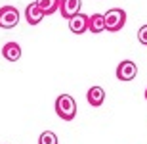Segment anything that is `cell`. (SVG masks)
<instances>
[{"label": "cell", "instance_id": "6da1fadb", "mask_svg": "<svg viewBox=\"0 0 147 144\" xmlns=\"http://www.w3.org/2000/svg\"><path fill=\"white\" fill-rule=\"evenodd\" d=\"M55 113L63 121H73L76 115V102L71 94H59L55 98Z\"/></svg>", "mask_w": 147, "mask_h": 144}, {"label": "cell", "instance_id": "7a4b0ae2", "mask_svg": "<svg viewBox=\"0 0 147 144\" xmlns=\"http://www.w3.org/2000/svg\"><path fill=\"white\" fill-rule=\"evenodd\" d=\"M105 17V29L111 33H117L126 25V12L122 8H111L107 10V14H103Z\"/></svg>", "mask_w": 147, "mask_h": 144}, {"label": "cell", "instance_id": "3957f363", "mask_svg": "<svg viewBox=\"0 0 147 144\" xmlns=\"http://www.w3.org/2000/svg\"><path fill=\"white\" fill-rule=\"evenodd\" d=\"M19 23V10L13 6L0 8V29H13Z\"/></svg>", "mask_w": 147, "mask_h": 144}, {"label": "cell", "instance_id": "277c9868", "mask_svg": "<svg viewBox=\"0 0 147 144\" xmlns=\"http://www.w3.org/2000/svg\"><path fill=\"white\" fill-rule=\"evenodd\" d=\"M138 75V66L134 63L132 60H122L117 66V79L119 81H132V79H136Z\"/></svg>", "mask_w": 147, "mask_h": 144}, {"label": "cell", "instance_id": "5b68a950", "mask_svg": "<svg viewBox=\"0 0 147 144\" xmlns=\"http://www.w3.org/2000/svg\"><path fill=\"white\" fill-rule=\"evenodd\" d=\"M82 8V0H59V10L61 12V17L65 19H71L73 16H76Z\"/></svg>", "mask_w": 147, "mask_h": 144}, {"label": "cell", "instance_id": "8992f818", "mask_svg": "<svg viewBox=\"0 0 147 144\" xmlns=\"http://www.w3.org/2000/svg\"><path fill=\"white\" fill-rule=\"evenodd\" d=\"M69 21V29H71V33L75 35H82L88 31V16H84V14H76V16H73L71 19H67Z\"/></svg>", "mask_w": 147, "mask_h": 144}, {"label": "cell", "instance_id": "52a82bcc", "mask_svg": "<svg viewBox=\"0 0 147 144\" xmlns=\"http://www.w3.org/2000/svg\"><path fill=\"white\" fill-rule=\"evenodd\" d=\"M25 19H27L29 25H38V23L44 19V14L36 6V2H31V4L25 8Z\"/></svg>", "mask_w": 147, "mask_h": 144}, {"label": "cell", "instance_id": "ba28073f", "mask_svg": "<svg viewBox=\"0 0 147 144\" xmlns=\"http://www.w3.org/2000/svg\"><path fill=\"white\" fill-rule=\"evenodd\" d=\"M2 56L8 61H17L21 58V46L17 44V42H13V40H10V42H6L2 46Z\"/></svg>", "mask_w": 147, "mask_h": 144}, {"label": "cell", "instance_id": "9c48e42d", "mask_svg": "<svg viewBox=\"0 0 147 144\" xmlns=\"http://www.w3.org/2000/svg\"><path fill=\"white\" fill-rule=\"evenodd\" d=\"M86 100H88V104L94 106V108H99V106L105 102V90L103 87H92V89L88 90V94H86Z\"/></svg>", "mask_w": 147, "mask_h": 144}, {"label": "cell", "instance_id": "30bf717a", "mask_svg": "<svg viewBox=\"0 0 147 144\" xmlns=\"http://www.w3.org/2000/svg\"><path fill=\"white\" fill-rule=\"evenodd\" d=\"M88 31H92V33H96V35L105 31L103 14H92V16H88Z\"/></svg>", "mask_w": 147, "mask_h": 144}, {"label": "cell", "instance_id": "8fae6325", "mask_svg": "<svg viewBox=\"0 0 147 144\" xmlns=\"http://www.w3.org/2000/svg\"><path fill=\"white\" fill-rule=\"evenodd\" d=\"M36 6L42 10L44 16H52L59 10V0H36Z\"/></svg>", "mask_w": 147, "mask_h": 144}, {"label": "cell", "instance_id": "7c38bea8", "mask_svg": "<svg viewBox=\"0 0 147 144\" xmlns=\"http://www.w3.org/2000/svg\"><path fill=\"white\" fill-rule=\"evenodd\" d=\"M38 144H57V134L52 131H44L38 136Z\"/></svg>", "mask_w": 147, "mask_h": 144}, {"label": "cell", "instance_id": "4fadbf2b", "mask_svg": "<svg viewBox=\"0 0 147 144\" xmlns=\"http://www.w3.org/2000/svg\"><path fill=\"white\" fill-rule=\"evenodd\" d=\"M138 40H140L143 46H147V23L138 29Z\"/></svg>", "mask_w": 147, "mask_h": 144}, {"label": "cell", "instance_id": "5bb4252c", "mask_svg": "<svg viewBox=\"0 0 147 144\" xmlns=\"http://www.w3.org/2000/svg\"><path fill=\"white\" fill-rule=\"evenodd\" d=\"M145 100H147V89H145Z\"/></svg>", "mask_w": 147, "mask_h": 144}]
</instances>
